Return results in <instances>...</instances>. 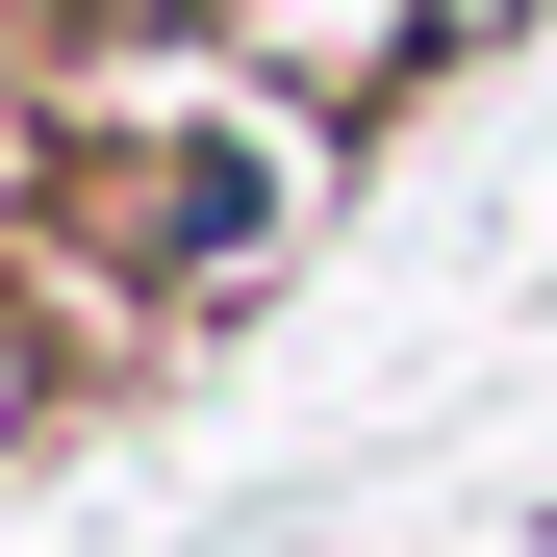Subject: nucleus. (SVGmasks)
<instances>
[{
	"instance_id": "nucleus-1",
	"label": "nucleus",
	"mask_w": 557,
	"mask_h": 557,
	"mask_svg": "<svg viewBox=\"0 0 557 557\" xmlns=\"http://www.w3.org/2000/svg\"><path fill=\"white\" fill-rule=\"evenodd\" d=\"M253 228H278V152H152V177H127V253H152V278H228Z\"/></svg>"
},
{
	"instance_id": "nucleus-2",
	"label": "nucleus",
	"mask_w": 557,
	"mask_h": 557,
	"mask_svg": "<svg viewBox=\"0 0 557 557\" xmlns=\"http://www.w3.org/2000/svg\"><path fill=\"white\" fill-rule=\"evenodd\" d=\"M26 406H51V330H26V305H0V431H26Z\"/></svg>"
},
{
	"instance_id": "nucleus-3",
	"label": "nucleus",
	"mask_w": 557,
	"mask_h": 557,
	"mask_svg": "<svg viewBox=\"0 0 557 557\" xmlns=\"http://www.w3.org/2000/svg\"><path fill=\"white\" fill-rule=\"evenodd\" d=\"M102 26H203V0H102Z\"/></svg>"
},
{
	"instance_id": "nucleus-4",
	"label": "nucleus",
	"mask_w": 557,
	"mask_h": 557,
	"mask_svg": "<svg viewBox=\"0 0 557 557\" xmlns=\"http://www.w3.org/2000/svg\"><path fill=\"white\" fill-rule=\"evenodd\" d=\"M456 26H532V0H456Z\"/></svg>"
}]
</instances>
